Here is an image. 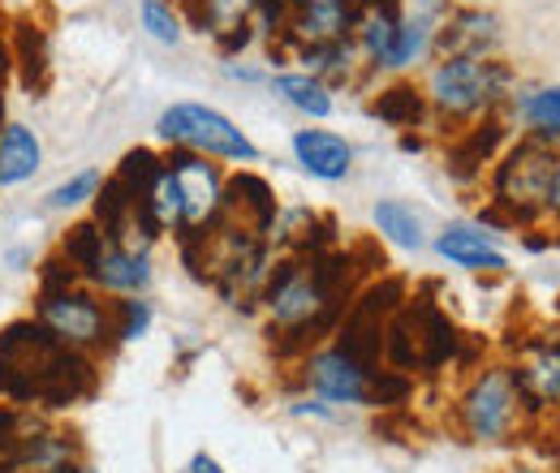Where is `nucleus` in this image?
Listing matches in <instances>:
<instances>
[{"label":"nucleus","mask_w":560,"mask_h":473,"mask_svg":"<svg viewBox=\"0 0 560 473\" xmlns=\"http://www.w3.org/2000/svg\"><path fill=\"white\" fill-rule=\"evenodd\" d=\"M95 388H100L95 357L61 348L35 323V315L13 319L0 332V401L39 409V413H61L91 401Z\"/></svg>","instance_id":"1"},{"label":"nucleus","mask_w":560,"mask_h":473,"mask_svg":"<svg viewBox=\"0 0 560 473\" xmlns=\"http://www.w3.org/2000/svg\"><path fill=\"white\" fill-rule=\"evenodd\" d=\"M35 323L61 348L86 353V357H100V353L117 348V340H113V301H104L82 280H73V284H39Z\"/></svg>","instance_id":"2"},{"label":"nucleus","mask_w":560,"mask_h":473,"mask_svg":"<svg viewBox=\"0 0 560 473\" xmlns=\"http://www.w3.org/2000/svg\"><path fill=\"white\" fill-rule=\"evenodd\" d=\"M557 151L544 142V138H526L509 151V159L495 168V181H491V206L488 220L500 224H530L552 194V177H557Z\"/></svg>","instance_id":"3"},{"label":"nucleus","mask_w":560,"mask_h":473,"mask_svg":"<svg viewBox=\"0 0 560 473\" xmlns=\"http://www.w3.org/2000/svg\"><path fill=\"white\" fill-rule=\"evenodd\" d=\"M462 348V332L453 328V319L431 301V297H415L406 301L388 328H384V353L393 357L397 370H440L457 357Z\"/></svg>","instance_id":"4"},{"label":"nucleus","mask_w":560,"mask_h":473,"mask_svg":"<svg viewBox=\"0 0 560 473\" xmlns=\"http://www.w3.org/2000/svg\"><path fill=\"white\" fill-rule=\"evenodd\" d=\"M509 86V69L491 57H453V61H440L431 69V82H427V104L448 117V121H470V117H483L500 104Z\"/></svg>","instance_id":"5"},{"label":"nucleus","mask_w":560,"mask_h":473,"mask_svg":"<svg viewBox=\"0 0 560 473\" xmlns=\"http://www.w3.org/2000/svg\"><path fill=\"white\" fill-rule=\"evenodd\" d=\"M155 134L173 142L177 151H195L208 159H233V164H255L259 146L242 134L224 113H215L208 104H173L160 113Z\"/></svg>","instance_id":"6"},{"label":"nucleus","mask_w":560,"mask_h":473,"mask_svg":"<svg viewBox=\"0 0 560 473\" xmlns=\"http://www.w3.org/2000/svg\"><path fill=\"white\" fill-rule=\"evenodd\" d=\"M526 413H530L526 397L509 366H488L483 375H475V383L466 388V397L457 405L462 430L475 444H509Z\"/></svg>","instance_id":"7"},{"label":"nucleus","mask_w":560,"mask_h":473,"mask_svg":"<svg viewBox=\"0 0 560 473\" xmlns=\"http://www.w3.org/2000/svg\"><path fill=\"white\" fill-rule=\"evenodd\" d=\"M173 181H177V194H182V228L177 237H203L208 228L220 224V206H224V173L208 164V155H195V151H177L164 155Z\"/></svg>","instance_id":"8"},{"label":"nucleus","mask_w":560,"mask_h":473,"mask_svg":"<svg viewBox=\"0 0 560 473\" xmlns=\"http://www.w3.org/2000/svg\"><path fill=\"white\" fill-rule=\"evenodd\" d=\"M358 13H362V0H293L280 44H293L298 52L346 44V39H353Z\"/></svg>","instance_id":"9"},{"label":"nucleus","mask_w":560,"mask_h":473,"mask_svg":"<svg viewBox=\"0 0 560 473\" xmlns=\"http://www.w3.org/2000/svg\"><path fill=\"white\" fill-rule=\"evenodd\" d=\"M277 215H280L277 194H272V186H268L259 173L242 168V173L224 177L220 224H229V228H237V233H250V237H264V241H268Z\"/></svg>","instance_id":"10"},{"label":"nucleus","mask_w":560,"mask_h":473,"mask_svg":"<svg viewBox=\"0 0 560 473\" xmlns=\"http://www.w3.org/2000/svg\"><path fill=\"white\" fill-rule=\"evenodd\" d=\"M255 4L259 0H182L186 17L195 22V31H203L215 39V48L224 57L242 52L255 39Z\"/></svg>","instance_id":"11"},{"label":"nucleus","mask_w":560,"mask_h":473,"mask_svg":"<svg viewBox=\"0 0 560 473\" xmlns=\"http://www.w3.org/2000/svg\"><path fill=\"white\" fill-rule=\"evenodd\" d=\"M495 44H500V22H495V13H483V9H448L431 35V52L440 61L488 57Z\"/></svg>","instance_id":"12"},{"label":"nucleus","mask_w":560,"mask_h":473,"mask_svg":"<svg viewBox=\"0 0 560 473\" xmlns=\"http://www.w3.org/2000/svg\"><path fill=\"white\" fill-rule=\"evenodd\" d=\"M366 375L350 353H341L337 344L332 348H319L315 357H306V388H315L324 401L332 405H366Z\"/></svg>","instance_id":"13"},{"label":"nucleus","mask_w":560,"mask_h":473,"mask_svg":"<svg viewBox=\"0 0 560 473\" xmlns=\"http://www.w3.org/2000/svg\"><path fill=\"white\" fill-rule=\"evenodd\" d=\"M268 241L280 246L284 255H324L337 241V220L319 215L311 206H293V211H280L277 215Z\"/></svg>","instance_id":"14"},{"label":"nucleus","mask_w":560,"mask_h":473,"mask_svg":"<svg viewBox=\"0 0 560 473\" xmlns=\"http://www.w3.org/2000/svg\"><path fill=\"white\" fill-rule=\"evenodd\" d=\"M401 0H362L358 26H353V44L366 57V66H388L393 48H397V31H401Z\"/></svg>","instance_id":"15"},{"label":"nucleus","mask_w":560,"mask_h":473,"mask_svg":"<svg viewBox=\"0 0 560 473\" xmlns=\"http://www.w3.org/2000/svg\"><path fill=\"white\" fill-rule=\"evenodd\" d=\"M82 284H91L95 293H113V297H142L151 284V259L147 255H126L117 246H104V255L95 259V268L82 275Z\"/></svg>","instance_id":"16"},{"label":"nucleus","mask_w":560,"mask_h":473,"mask_svg":"<svg viewBox=\"0 0 560 473\" xmlns=\"http://www.w3.org/2000/svg\"><path fill=\"white\" fill-rule=\"evenodd\" d=\"M293 155L319 181H346L353 168V146L332 130H298L293 134Z\"/></svg>","instance_id":"17"},{"label":"nucleus","mask_w":560,"mask_h":473,"mask_svg":"<svg viewBox=\"0 0 560 473\" xmlns=\"http://www.w3.org/2000/svg\"><path fill=\"white\" fill-rule=\"evenodd\" d=\"M522 397H526V409L539 413L544 405H560V344H535L517 370H513Z\"/></svg>","instance_id":"18"},{"label":"nucleus","mask_w":560,"mask_h":473,"mask_svg":"<svg viewBox=\"0 0 560 473\" xmlns=\"http://www.w3.org/2000/svg\"><path fill=\"white\" fill-rule=\"evenodd\" d=\"M9 52H13V69L22 78L26 91H44L52 78V52H48V31L31 17H22L9 35Z\"/></svg>","instance_id":"19"},{"label":"nucleus","mask_w":560,"mask_h":473,"mask_svg":"<svg viewBox=\"0 0 560 473\" xmlns=\"http://www.w3.org/2000/svg\"><path fill=\"white\" fill-rule=\"evenodd\" d=\"M435 250L453 263V268L466 271H504V255L488 241V233L470 228V224H448L440 237H435Z\"/></svg>","instance_id":"20"},{"label":"nucleus","mask_w":560,"mask_h":473,"mask_svg":"<svg viewBox=\"0 0 560 473\" xmlns=\"http://www.w3.org/2000/svg\"><path fill=\"white\" fill-rule=\"evenodd\" d=\"M500 142H504V126H500L495 117H483L475 130H466V134L448 146V155H444L448 177H457V181L479 177V173H483V164L495 155V146H500Z\"/></svg>","instance_id":"21"},{"label":"nucleus","mask_w":560,"mask_h":473,"mask_svg":"<svg viewBox=\"0 0 560 473\" xmlns=\"http://www.w3.org/2000/svg\"><path fill=\"white\" fill-rule=\"evenodd\" d=\"M39 168H44V146H39L35 130H26L18 121L4 126V134H0V190L31 181Z\"/></svg>","instance_id":"22"},{"label":"nucleus","mask_w":560,"mask_h":473,"mask_svg":"<svg viewBox=\"0 0 560 473\" xmlns=\"http://www.w3.org/2000/svg\"><path fill=\"white\" fill-rule=\"evenodd\" d=\"M302 61H306V73H315L328 91H332V86H353V82H362V66H366V57L358 52L353 39L328 44V48H306Z\"/></svg>","instance_id":"23"},{"label":"nucleus","mask_w":560,"mask_h":473,"mask_svg":"<svg viewBox=\"0 0 560 473\" xmlns=\"http://www.w3.org/2000/svg\"><path fill=\"white\" fill-rule=\"evenodd\" d=\"M371 117H380L384 126L393 130H415L427 121V95H422L415 82H393L388 91H380L371 104H366Z\"/></svg>","instance_id":"24"},{"label":"nucleus","mask_w":560,"mask_h":473,"mask_svg":"<svg viewBox=\"0 0 560 473\" xmlns=\"http://www.w3.org/2000/svg\"><path fill=\"white\" fill-rule=\"evenodd\" d=\"M44 426H48V413L0 401V473H9L18 452L26 448V439H35Z\"/></svg>","instance_id":"25"},{"label":"nucleus","mask_w":560,"mask_h":473,"mask_svg":"<svg viewBox=\"0 0 560 473\" xmlns=\"http://www.w3.org/2000/svg\"><path fill=\"white\" fill-rule=\"evenodd\" d=\"M104 246H108L104 228H100L95 220H78V224L66 228V237H61V246H57V259L82 280L86 271L95 268V259L104 255Z\"/></svg>","instance_id":"26"},{"label":"nucleus","mask_w":560,"mask_h":473,"mask_svg":"<svg viewBox=\"0 0 560 473\" xmlns=\"http://www.w3.org/2000/svg\"><path fill=\"white\" fill-rule=\"evenodd\" d=\"M277 95H284L298 113H306V117H328L332 113V91L315 78V73H277Z\"/></svg>","instance_id":"27"},{"label":"nucleus","mask_w":560,"mask_h":473,"mask_svg":"<svg viewBox=\"0 0 560 473\" xmlns=\"http://www.w3.org/2000/svg\"><path fill=\"white\" fill-rule=\"evenodd\" d=\"M375 228H380L393 246H401V250H419L422 246L419 211H415L410 203H401V199H384V203H375Z\"/></svg>","instance_id":"28"},{"label":"nucleus","mask_w":560,"mask_h":473,"mask_svg":"<svg viewBox=\"0 0 560 473\" xmlns=\"http://www.w3.org/2000/svg\"><path fill=\"white\" fill-rule=\"evenodd\" d=\"M160 173H164V159H160L155 151H147V146H135V151H126V159L117 164L113 181H117L135 203H147V194H151V186H155Z\"/></svg>","instance_id":"29"},{"label":"nucleus","mask_w":560,"mask_h":473,"mask_svg":"<svg viewBox=\"0 0 560 473\" xmlns=\"http://www.w3.org/2000/svg\"><path fill=\"white\" fill-rule=\"evenodd\" d=\"M415 397V379L406 370H371L366 375V405L371 409H401Z\"/></svg>","instance_id":"30"},{"label":"nucleus","mask_w":560,"mask_h":473,"mask_svg":"<svg viewBox=\"0 0 560 473\" xmlns=\"http://www.w3.org/2000/svg\"><path fill=\"white\" fill-rule=\"evenodd\" d=\"M151 301L147 297H117L113 301V340L117 344H130V340H142L151 332Z\"/></svg>","instance_id":"31"},{"label":"nucleus","mask_w":560,"mask_h":473,"mask_svg":"<svg viewBox=\"0 0 560 473\" xmlns=\"http://www.w3.org/2000/svg\"><path fill=\"white\" fill-rule=\"evenodd\" d=\"M139 22L155 44H168V48H173V44H182V13H177L168 0H142Z\"/></svg>","instance_id":"32"},{"label":"nucleus","mask_w":560,"mask_h":473,"mask_svg":"<svg viewBox=\"0 0 560 473\" xmlns=\"http://www.w3.org/2000/svg\"><path fill=\"white\" fill-rule=\"evenodd\" d=\"M100 186H104V177H100L95 168H86V173H73L70 181H61L57 190H48L44 206H48V211H73V206L91 203V199L100 194Z\"/></svg>","instance_id":"33"},{"label":"nucleus","mask_w":560,"mask_h":473,"mask_svg":"<svg viewBox=\"0 0 560 473\" xmlns=\"http://www.w3.org/2000/svg\"><path fill=\"white\" fill-rule=\"evenodd\" d=\"M526 121L535 126V134L544 138H560V86H548V91H535L526 104H522Z\"/></svg>","instance_id":"34"},{"label":"nucleus","mask_w":560,"mask_h":473,"mask_svg":"<svg viewBox=\"0 0 560 473\" xmlns=\"http://www.w3.org/2000/svg\"><path fill=\"white\" fill-rule=\"evenodd\" d=\"M289 9H293V0H259V4H255V17H259V26H264L272 39H284Z\"/></svg>","instance_id":"35"},{"label":"nucleus","mask_w":560,"mask_h":473,"mask_svg":"<svg viewBox=\"0 0 560 473\" xmlns=\"http://www.w3.org/2000/svg\"><path fill=\"white\" fill-rule=\"evenodd\" d=\"M182 473H224V465H220L211 452H195V457L182 465Z\"/></svg>","instance_id":"36"},{"label":"nucleus","mask_w":560,"mask_h":473,"mask_svg":"<svg viewBox=\"0 0 560 473\" xmlns=\"http://www.w3.org/2000/svg\"><path fill=\"white\" fill-rule=\"evenodd\" d=\"M548 206L560 215V164H557V177H552V194H548Z\"/></svg>","instance_id":"37"},{"label":"nucleus","mask_w":560,"mask_h":473,"mask_svg":"<svg viewBox=\"0 0 560 473\" xmlns=\"http://www.w3.org/2000/svg\"><path fill=\"white\" fill-rule=\"evenodd\" d=\"M4 126H9V121H4V91H0V134H4Z\"/></svg>","instance_id":"38"},{"label":"nucleus","mask_w":560,"mask_h":473,"mask_svg":"<svg viewBox=\"0 0 560 473\" xmlns=\"http://www.w3.org/2000/svg\"><path fill=\"white\" fill-rule=\"evenodd\" d=\"M509 473H535V470H509Z\"/></svg>","instance_id":"39"},{"label":"nucleus","mask_w":560,"mask_h":473,"mask_svg":"<svg viewBox=\"0 0 560 473\" xmlns=\"http://www.w3.org/2000/svg\"><path fill=\"white\" fill-rule=\"evenodd\" d=\"M0 31H4V13H0Z\"/></svg>","instance_id":"40"}]
</instances>
